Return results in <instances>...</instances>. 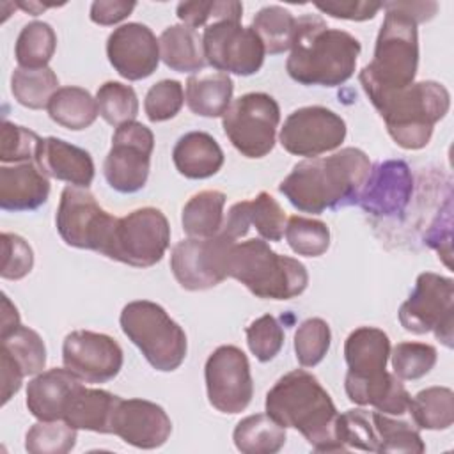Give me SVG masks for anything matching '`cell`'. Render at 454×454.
I'll use <instances>...</instances> for the list:
<instances>
[{
    "instance_id": "6da1fadb",
    "label": "cell",
    "mask_w": 454,
    "mask_h": 454,
    "mask_svg": "<svg viewBox=\"0 0 454 454\" xmlns=\"http://www.w3.org/2000/svg\"><path fill=\"white\" fill-rule=\"evenodd\" d=\"M369 170L371 161L362 149L344 147L296 163L278 190L298 211L319 215L356 204Z\"/></svg>"
},
{
    "instance_id": "7a4b0ae2",
    "label": "cell",
    "mask_w": 454,
    "mask_h": 454,
    "mask_svg": "<svg viewBox=\"0 0 454 454\" xmlns=\"http://www.w3.org/2000/svg\"><path fill=\"white\" fill-rule=\"evenodd\" d=\"M266 413L284 427L298 429L317 452L346 450L337 434L339 411L317 378L294 369L268 390Z\"/></svg>"
},
{
    "instance_id": "3957f363",
    "label": "cell",
    "mask_w": 454,
    "mask_h": 454,
    "mask_svg": "<svg viewBox=\"0 0 454 454\" xmlns=\"http://www.w3.org/2000/svg\"><path fill=\"white\" fill-rule=\"evenodd\" d=\"M287 74L301 85L337 87L348 82L362 51L360 41L346 30L330 28L317 14L296 20Z\"/></svg>"
},
{
    "instance_id": "277c9868",
    "label": "cell",
    "mask_w": 454,
    "mask_h": 454,
    "mask_svg": "<svg viewBox=\"0 0 454 454\" xmlns=\"http://www.w3.org/2000/svg\"><path fill=\"white\" fill-rule=\"evenodd\" d=\"M385 20L376 37L372 60L358 74L367 98L406 89L415 82L419 67L417 21L395 2H381Z\"/></svg>"
},
{
    "instance_id": "5b68a950",
    "label": "cell",
    "mask_w": 454,
    "mask_h": 454,
    "mask_svg": "<svg viewBox=\"0 0 454 454\" xmlns=\"http://www.w3.org/2000/svg\"><path fill=\"white\" fill-rule=\"evenodd\" d=\"M385 121L392 140L403 149H422L429 144L434 124L450 106L449 90L433 80L413 82L406 89L369 98Z\"/></svg>"
},
{
    "instance_id": "8992f818",
    "label": "cell",
    "mask_w": 454,
    "mask_h": 454,
    "mask_svg": "<svg viewBox=\"0 0 454 454\" xmlns=\"http://www.w3.org/2000/svg\"><path fill=\"white\" fill-rule=\"evenodd\" d=\"M227 271L262 300H291L309 286L307 268L298 259L271 250L262 238L234 243Z\"/></svg>"
},
{
    "instance_id": "52a82bcc",
    "label": "cell",
    "mask_w": 454,
    "mask_h": 454,
    "mask_svg": "<svg viewBox=\"0 0 454 454\" xmlns=\"http://www.w3.org/2000/svg\"><path fill=\"white\" fill-rule=\"evenodd\" d=\"M119 323L124 335L156 371L172 372L184 362L186 333L161 305L149 300L129 301L124 305Z\"/></svg>"
},
{
    "instance_id": "ba28073f",
    "label": "cell",
    "mask_w": 454,
    "mask_h": 454,
    "mask_svg": "<svg viewBox=\"0 0 454 454\" xmlns=\"http://www.w3.org/2000/svg\"><path fill=\"white\" fill-rule=\"evenodd\" d=\"M170 245V225L156 207H140L117 218L105 257L135 268L160 262Z\"/></svg>"
},
{
    "instance_id": "9c48e42d",
    "label": "cell",
    "mask_w": 454,
    "mask_h": 454,
    "mask_svg": "<svg viewBox=\"0 0 454 454\" xmlns=\"http://www.w3.org/2000/svg\"><path fill=\"white\" fill-rule=\"evenodd\" d=\"M280 106L266 92H248L231 103L222 126L238 153L245 158H264L275 147Z\"/></svg>"
},
{
    "instance_id": "30bf717a",
    "label": "cell",
    "mask_w": 454,
    "mask_h": 454,
    "mask_svg": "<svg viewBox=\"0 0 454 454\" xmlns=\"http://www.w3.org/2000/svg\"><path fill=\"white\" fill-rule=\"evenodd\" d=\"M397 316L406 332L415 335L434 332L438 340L452 348L454 280L433 271L420 273L413 293L403 301Z\"/></svg>"
},
{
    "instance_id": "8fae6325",
    "label": "cell",
    "mask_w": 454,
    "mask_h": 454,
    "mask_svg": "<svg viewBox=\"0 0 454 454\" xmlns=\"http://www.w3.org/2000/svg\"><path fill=\"white\" fill-rule=\"evenodd\" d=\"M117 216L105 211L89 188L66 186L55 215V225L62 241L82 250L105 254Z\"/></svg>"
},
{
    "instance_id": "7c38bea8",
    "label": "cell",
    "mask_w": 454,
    "mask_h": 454,
    "mask_svg": "<svg viewBox=\"0 0 454 454\" xmlns=\"http://www.w3.org/2000/svg\"><path fill=\"white\" fill-rule=\"evenodd\" d=\"M154 135L142 122L131 121L115 128L112 147L103 163L110 188L119 193H135L147 183Z\"/></svg>"
},
{
    "instance_id": "4fadbf2b",
    "label": "cell",
    "mask_w": 454,
    "mask_h": 454,
    "mask_svg": "<svg viewBox=\"0 0 454 454\" xmlns=\"http://www.w3.org/2000/svg\"><path fill=\"white\" fill-rule=\"evenodd\" d=\"M232 241L216 232L211 238H186L170 252V270L177 284L186 291H204L229 277V254Z\"/></svg>"
},
{
    "instance_id": "5bb4252c",
    "label": "cell",
    "mask_w": 454,
    "mask_h": 454,
    "mask_svg": "<svg viewBox=\"0 0 454 454\" xmlns=\"http://www.w3.org/2000/svg\"><path fill=\"white\" fill-rule=\"evenodd\" d=\"M202 48L206 64L238 76L255 74L264 62V44L252 27L239 21H215L204 28Z\"/></svg>"
},
{
    "instance_id": "9a60e30c",
    "label": "cell",
    "mask_w": 454,
    "mask_h": 454,
    "mask_svg": "<svg viewBox=\"0 0 454 454\" xmlns=\"http://www.w3.org/2000/svg\"><path fill=\"white\" fill-rule=\"evenodd\" d=\"M204 380L209 404L222 413H241L252 401L250 364L238 346H218L206 360Z\"/></svg>"
},
{
    "instance_id": "2e32d148",
    "label": "cell",
    "mask_w": 454,
    "mask_h": 454,
    "mask_svg": "<svg viewBox=\"0 0 454 454\" xmlns=\"http://www.w3.org/2000/svg\"><path fill=\"white\" fill-rule=\"evenodd\" d=\"M346 122L333 110L319 105L301 106L287 115L278 140L294 156L316 158L340 147L346 138Z\"/></svg>"
},
{
    "instance_id": "e0dca14e",
    "label": "cell",
    "mask_w": 454,
    "mask_h": 454,
    "mask_svg": "<svg viewBox=\"0 0 454 454\" xmlns=\"http://www.w3.org/2000/svg\"><path fill=\"white\" fill-rule=\"evenodd\" d=\"M62 362L85 383H106L122 369L124 355L110 335L74 330L64 339Z\"/></svg>"
},
{
    "instance_id": "ac0fdd59",
    "label": "cell",
    "mask_w": 454,
    "mask_h": 454,
    "mask_svg": "<svg viewBox=\"0 0 454 454\" xmlns=\"http://www.w3.org/2000/svg\"><path fill=\"white\" fill-rule=\"evenodd\" d=\"M413 195V174L404 160H385L371 167L360 190L358 202L364 211L380 218L404 213Z\"/></svg>"
},
{
    "instance_id": "d6986e66",
    "label": "cell",
    "mask_w": 454,
    "mask_h": 454,
    "mask_svg": "<svg viewBox=\"0 0 454 454\" xmlns=\"http://www.w3.org/2000/svg\"><path fill=\"white\" fill-rule=\"evenodd\" d=\"M106 57L112 67L126 80L137 82L151 76L160 64V44L144 23H124L108 35Z\"/></svg>"
},
{
    "instance_id": "ffe728a7",
    "label": "cell",
    "mask_w": 454,
    "mask_h": 454,
    "mask_svg": "<svg viewBox=\"0 0 454 454\" xmlns=\"http://www.w3.org/2000/svg\"><path fill=\"white\" fill-rule=\"evenodd\" d=\"M172 433L167 411L147 399H121L114 420L112 434L137 449H158Z\"/></svg>"
},
{
    "instance_id": "44dd1931",
    "label": "cell",
    "mask_w": 454,
    "mask_h": 454,
    "mask_svg": "<svg viewBox=\"0 0 454 454\" xmlns=\"http://www.w3.org/2000/svg\"><path fill=\"white\" fill-rule=\"evenodd\" d=\"M37 167L53 179L71 186L89 188L94 179V161L89 151L57 137L41 138L35 160Z\"/></svg>"
},
{
    "instance_id": "7402d4cb",
    "label": "cell",
    "mask_w": 454,
    "mask_h": 454,
    "mask_svg": "<svg viewBox=\"0 0 454 454\" xmlns=\"http://www.w3.org/2000/svg\"><path fill=\"white\" fill-rule=\"evenodd\" d=\"M50 179L35 161L0 167V207L4 211H34L48 200Z\"/></svg>"
},
{
    "instance_id": "603a6c76",
    "label": "cell",
    "mask_w": 454,
    "mask_h": 454,
    "mask_svg": "<svg viewBox=\"0 0 454 454\" xmlns=\"http://www.w3.org/2000/svg\"><path fill=\"white\" fill-rule=\"evenodd\" d=\"M82 380L69 369H48L27 385V408L37 420H62L66 406Z\"/></svg>"
},
{
    "instance_id": "cb8c5ba5",
    "label": "cell",
    "mask_w": 454,
    "mask_h": 454,
    "mask_svg": "<svg viewBox=\"0 0 454 454\" xmlns=\"http://www.w3.org/2000/svg\"><path fill=\"white\" fill-rule=\"evenodd\" d=\"M390 356L388 335L374 326L355 328L344 342V358L348 364L346 378L374 380L387 372Z\"/></svg>"
},
{
    "instance_id": "d4e9b609",
    "label": "cell",
    "mask_w": 454,
    "mask_h": 454,
    "mask_svg": "<svg viewBox=\"0 0 454 454\" xmlns=\"http://www.w3.org/2000/svg\"><path fill=\"white\" fill-rule=\"evenodd\" d=\"M121 397L103 390L80 385L71 395L62 420L74 429L112 434V420Z\"/></svg>"
},
{
    "instance_id": "484cf974",
    "label": "cell",
    "mask_w": 454,
    "mask_h": 454,
    "mask_svg": "<svg viewBox=\"0 0 454 454\" xmlns=\"http://www.w3.org/2000/svg\"><path fill=\"white\" fill-rule=\"evenodd\" d=\"M223 151L206 131H190L177 138L172 149L176 170L188 179H207L223 165Z\"/></svg>"
},
{
    "instance_id": "4316f807",
    "label": "cell",
    "mask_w": 454,
    "mask_h": 454,
    "mask_svg": "<svg viewBox=\"0 0 454 454\" xmlns=\"http://www.w3.org/2000/svg\"><path fill=\"white\" fill-rule=\"evenodd\" d=\"M346 395L351 403L358 406H374L378 411L387 415H404L410 404V394L401 383V380L392 374L385 372L374 380H351L344 378Z\"/></svg>"
},
{
    "instance_id": "83f0119b",
    "label": "cell",
    "mask_w": 454,
    "mask_h": 454,
    "mask_svg": "<svg viewBox=\"0 0 454 454\" xmlns=\"http://www.w3.org/2000/svg\"><path fill=\"white\" fill-rule=\"evenodd\" d=\"M232 92L234 83L227 73H197L186 80L184 101L195 115L222 117L231 106Z\"/></svg>"
},
{
    "instance_id": "f1b7e54d",
    "label": "cell",
    "mask_w": 454,
    "mask_h": 454,
    "mask_svg": "<svg viewBox=\"0 0 454 454\" xmlns=\"http://www.w3.org/2000/svg\"><path fill=\"white\" fill-rule=\"evenodd\" d=\"M160 59L177 73H199L206 66L202 37L183 23L167 27L158 39Z\"/></svg>"
},
{
    "instance_id": "f546056e",
    "label": "cell",
    "mask_w": 454,
    "mask_h": 454,
    "mask_svg": "<svg viewBox=\"0 0 454 454\" xmlns=\"http://www.w3.org/2000/svg\"><path fill=\"white\" fill-rule=\"evenodd\" d=\"M46 108L53 122L71 131L89 128L98 117L96 98H92L89 90L74 85L60 87L51 96Z\"/></svg>"
},
{
    "instance_id": "4dcf8cb0",
    "label": "cell",
    "mask_w": 454,
    "mask_h": 454,
    "mask_svg": "<svg viewBox=\"0 0 454 454\" xmlns=\"http://www.w3.org/2000/svg\"><path fill=\"white\" fill-rule=\"evenodd\" d=\"M232 440L243 454H275L286 443V427L268 413H255L236 424Z\"/></svg>"
},
{
    "instance_id": "1f68e13d",
    "label": "cell",
    "mask_w": 454,
    "mask_h": 454,
    "mask_svg": "<svg viewBox=\"0 0 454 454\" xmlns=\"http://www.w3.org/2000/svg\"><path fill=\"white\" fill-rule=\"evenodd\" d=\"M225 193L218 190H204L195 193L183 207L181 223L190 238H211L223 223Z\"/></svg>"
},
{
    "instance_id": "d6a6232c",
    "label": "cell",
    "mask_w": 454,
    "mask_h": 454,
    "mask_svg": "<svg viewBox=\"0 0 454 454\" xmlns=\"http://www.w3.org/2000/svg\"><path fill=\"white\" fill-rule=\"evenodd\" d=\"M408 411L420 429H449L454 422V392L449 387H427L410 397Z\"/></svg>"
},
{
    "instance_id": "836d02e7",
    "label": "cell",
    "mask_w": 454,
    "mask_h": 454,
    "mask_svg": "<svg viewBox=\"0 0 454 454\" xmlns=\"http://www.w3.org/2000/svg\"><path fill=\"white\" fill-rule=\"evenodd\" d=\"M59 90V78L51 67L27 69L16 67L11 74V92L14 99L30 110L46 108Z\"/></svg>"
},
{
    "instance_id": "e575fe53",
    "label": "cell",
    "mask_w": 454,
    "mask_h": 454,
    "mask_svg": "<svg viewBox=\"0 0 454 454\" xmlns=\"http://www.w3.org/2000/svg\"><path fill=\"white\" fill-rule=\"evenodd\" d=\"M57 48V35L46 21H30L18 34L14 57L20 67L41 69L48 67Z\"/></svg>"
},
{
    "instance_id": "d590c367",
    "label": "cell",
    "mask_w": 454,
    "mask_h": 454,
    "mask_svg": "<svg viewBox=\"0 0 454 454\" xmlns=\"http://www.w3.org/2000/svg\"><path fill=\"white\" fill-rule=\"evenodd\" d=\"M294 25L296 18L280 5H266L252 20V28L270 55H278L291 48Z\"/></svg>"
},
{
    "instance_id": "8d00e7d4",
    "label": "cell",
    "mask_w": 454,
    "mask_h": 454,
    "mask_svg": "<svg viewBox=\"0 0 454 454\" xmlns=\"http://www.w3.org/2000/svg\"><path fill=\"white\" fill-rule=\"evenodd\" d=\"M0 340V351H5L25 376L43 372L46 365V346L35 330L20 325L11 333L2 335Z\"/></svg>"
},
{
    "instance_id": "74e56055",
    "label": "cell",
    "mask_w": 454,
    "mask_h": 454,
    "mask_svg": "<svg viewBox=\"0 0 454 454\" xmlns=\"http://www.w3.org/2000/svg\"><path fill=\"white\" fill-rule=\"evenodd\" d=\"M378 434V452H411L422 454L426 445L415 426L406 420L392 419L381 411H371Z\"/></svg>"
},
{
    "instance_id": "f35d334b",
    "label": "cell",
    "mask_w": 454,
    "mask_h": 454,
    "mask_svg": "<svg viewBox=\"0 0 454 454\" xmlns=\"http://www.w3.org/2000/svg\"><path fill=\"white\" fill-rule=\"evenodd\" d=\"M98 114L110 126L135 121L138 115V98L133 87L121 82H105L96 92Z\"/></svg>"
},
{
    "instance_id": "ab89813d",
    "label": "cell",
    "mask_w": 454,
    "mask_h": 454,
    "mask_svg": "<svg viewBox=\"0 0 454 454\" xmlns=\"http://www.w3.org/2000/svg\"><path fill=\"white\" fill-rule=\"evenodd\" d=\"M286 241L291 250L305 257H319L330 247V229L325 222L307 216H291L286 223Z\"/></svg>"
},
{
    "instance_id": "60d3db41",
    "label": "cell",
    "mask_w": 454,
    "mask_h": 454,
    "mask_svg": "<svg viewBox=\"0 0 454 454\" xmlns=\"http://www.w3.org/2000/svg\"><path fill=\"white\" fill-rule=\"evenodd\" d=\"M76 431L64 420H39L25 436V449L30 454H66L76 445Z\"/></svg>"
},
{
    "instance_id": "b9f144b4",
    "label": "cell",
    "mask_w": 454,
    "mask_h": 454,
    "mask_svg": "<svg viewBox=\"0 0 454 454\" xmlns=\"http://www.w3.org/2000/svg\"><path fill=\"white\" fill-rule=\"evenodd\" d=\"M179 21L190 28L207 27L215 21H241L243 4L238 0L181 2L176 7Z\"/></svg>"
},
{
    "instance_id": "7bdbcfd3",
    "label": "cell",
    "mask_w": 454,
    "mask_h": 454,
    "mask_svg": "<svg viewBox=\"0 0 454 454\" xmlns=\"http://www.w3.org/2000/svg\"><path fill=\"white\" fill-rule=\"evenodd\" d=\"M332 342V332L325 319L309 317L294 333V353L301 367L317 365L328 353Z\"/></svg>"
},
{
    "instance_id": "ee69618b",
    "label": "cell",
    "mask_w": 454,
    "mask_h": 454,
    "mask_svg": "<svg viewBox=\"0 0 454 454\" xmlns=\"http://www.w3.org/2000/svg\"><path fill=\"white\" fill-rule=\"evenodd\" d=\"M438 353L426 342H399L390 353L394 374L399 380H419L436 364Z\"/></svg>"
},
{
    "instance_id": "f6af8a7d",
    "label": "cell",
    "mask_w": 454,
    "mask_h": 454,
    "mask_svg": "<svg viewBox=\"0 0 454 454\" xmlns=\"http://www.w3.org/2000/svg\"><path fill=\"white\" fill-rule=\"evenodd\" d=\"M245 333L248 349L259 362L273 360L284 346V330L271 314H264L252 321Z\"/></svg>"
},
{
    "instance_id": "bcb514c9",
    "label": "cell",
    "mask_w": 454,
    "mask_h": 454,
    "mask_svg": "<svg viewBox=\"0 0 454 454\" xmlns=\"http://www.w3.org/2000/svg\"><path fill=\"white\" fill-rule=\"evenodd\" d=\"M41 137L23 126L4 121L0 129V160L2 163L34 161Z\"/></svg>"
},
{
    "instance_id": "7dc6e473",
    "label": "cell",
    "mask_w": 454,
    "mask_h": 454,
    "mask_svg": "<svg viewBox=\"0 0 454 454\" xmlns=\"http://www.w3.org/2000/svg\"><path fill=\"white\" fill-rule=\"evenodd\" d=\"M250 225L255 227L259 236L266 241H280L286 231V213L280 204L268 193L261 192L248 200Z\"/></svg>"
},
{
    "instance_id": "c3c4849f",
    "label": "cell",
    "mask_w": 454,
    "mask_h": 454,
    "mask_svg": "<svg viewBox=\"0 0 454 454\" xmlns=\"http://www.w3.org/2000/svg\"><path fill=\"white\" fill-rule=\"evenodd\" d=\"M184 103L183 85L177 80H161L154 83L144 99V110L151 122H163L179 114Z\"/></svg>"
},
{
    "instance_id": "681fc988",
    "label": "cell",
    "mask_w": 454,
    "mask_h": 454,
    "mask_svg": "<svg viewBox=\"0 0 454 454\" xmlns=\"http://www.w3.org/2000/svg\"><path fill=\"white\" fill-rule=\"evenodd\" d=\"M2 266L0 275L5 280H20L34 268V252L27 239L12 232L0 234Z\"/></svg>"
},
{
    "instance_id": "f907efd6",
    "label": "cell",
    "mask_w": 454,
    "mask_h": 454,
    "mask_svg": "<svg viewBox=\"0 0 454 454\" xmlns=\"http://www.w3.org/2000/svg\"><path fill=\"white\" fill-rule=\"evenodd\" d=\"M316 9L323 14H328L337 20H349V21H367L372 20L380 9L381 2H367V0H330V2H317Z\"/></svg>"
},
{
    "instance_id": "816d5d0a",
    "label": "cell",
    "mask_w": 454,
    "mask_h": 454,
    "mask_svg": "<svg viewBox=\"0 0 454 454\" xmlns=\"http://www.w3.org/2000/svg\"><path fill=\"white\" fill-rule=\"evenodd\" d=\"M135 7H137L135 2H126V0H96L90 5L89 16L96 25L110 27L128 18Z\"/></svg>"
},
{
    "instance_id": "f5cc1de1",
    "label": "cell",
    "mask_w": 454,
    "mask_h": 454,
    "mask_svg": "<svg viewBox=\"0 0 454 454\" xmlns=\"http://www.w3.org/2000/svg\"><path fill=\"white\" fill-rule=\"evenodd\" d=\"M248 229H250L248 200H241V202H236L231 206V209L223 216V223L218 232L232 241H238L239 238L247 236Z\"/></svg>"
},
{
    "instance_id": "db71d44e",
    "label": "cell",
    "mask_w": 454,
    "mask_h": 454,
    "mask_svg": "<svg viewBox=\"0 0 454 454\" xmlns=\"http://www.w3.org/2000/svg\"><path fill=\"white\" fill-rule=\"evenodd\" d=\"M0 378H2V404H7L9 399L18 394L23 383V371L20 365L5 353L0 351Z\"/></svg>"
},
{
    "instance_id": "11a10c76",
    "label": "cell",
    "mask_w": 454,
    "mask_h": 454,
    "mask_svg": "<svg viewBox=\"0 0 454 454\" xmlns=\"http://www.w3.org/2000/svg\"><path fill=\"white\" fill-rule=\"evenodd\" d=\"M20 314L14 303L7 298V294H2V319H0V337L11 333L20 326Z\"/></svg>"
},
{
    "instance_id": "9f6ffc18",
    "label": "cell",
    "mask_w": 454,
    "mask_h": 454,
    "mask_svg": "<svg viewBox=\"0 0 454 454\" xmlns=\"http://www.w3.org/2000/svg\"><path fill=\"white\" fill-rule=\"evenodd\" d=\"M55 5H64V4H41V2H16V7L23 9L25 12L32 14V16H37L41 14L44 9L48 7H55Z\"/></svg>"
}]
</instances>
